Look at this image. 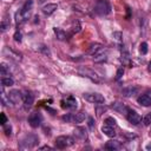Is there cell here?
I'll return each mask as SVG.
<instances>
[{"label": "cell", "mask_w": 151, "mask_h": 151, "mask_svg": "<svg viewBox=\"0 0 151 151\" xmlns=\"http://www.w3.org/2000/svg\"><path fill=\"white\" fill-rule=\"evenodd\" d=\"M39 143V137L37 134H27L19 142V149L20 150H27L32 149Z\"/></svg>", "instance_id": "obj_1"}, {"label": "cell", "mask_w": 151, "mask_h": 151, "mask_svg": "<svg viewBox=\"0 0 151 151\" xmlns=\"http://www.w3.org/2000/svg\"><path fill=\"white\" fill-rule=\"evenodd\" d=\"M94 12L99 15H107L111 12V5L107 0H97L94 4Z\"/></svg>", "instance_id": "obj_2"}, {"label": "cell", "mask_w": 151, "mask_h": 151, "mask_svg": "<svg viewBox=\"0 0 151 151\" xmlns=\"http://www.w3.org/2000/svg\"><path fill=\"white\" fill-rule=\"evenodd\" d=\"M77 72H78L79 76L85 77V78H88V79H91V80L94 81V83H99V81H100V77L98 76V73H96L93 70H91V68H88V67L80 66Z\"/></svg>", "instance_id": "obj_3"}, {"label": "cell", "mask_w": 151, "mask_h": 151, "mask_svg": "<svg viewBox=\"0 0 151 151\" xmlns=\"http://www.w3.org/2000/svg\"><path fill=\"white\" fill-rule=\"evenodd\" d=\"M86 118V113L85 112H78V113H67V114H64L61 117V119L66 123H76V124H79V123H83Z\"/></svg>", "instance_id": "obj_4"}, {"label": "cell", "mask_w": 151, "mask_h": 151, "mask_svg": "<svg viewBox=\"0 0 151 151\" xmlns=\"http://www.w3.org/2000/svg\"><path fill=\"white\" fill-rule=\"evenodd\" d=\"M55 147L58 149H65L68 146H72L74 144V138L71 136H59L55 138Z\"/></svg>", "instance_id": "obj_5"}, {"label": "cell", "mask_w": 151, "mask_h": 151, "mask_svg": "<svg viewBox=\"0 0 151 151\" xmlns=\"http://www.w3.org/2000/svg\"><path fill=\"white\" fill-rule=\"evenodd\" d=\"M83 97L85 100L93 103V104H103L105 101L104 96H101L100 93H97V92H86L83 94Z\"/></svg>", "instance_id": "obj_6"}, {"label": "cell", "mask_w": 151, "mask_h": 151, "mask_svg": "<svg viewBox=\"0 0 151 151\" xmlns=\"http://www.w3.org/2000/svg\"><path fill=\"white\" fill-rule=\"evenodd\" d=\"M7 98H8V101L14 104V105H18L21 103V100L24 99V94L21 93V91L19 90H11L8 93H7Z\"/></svg>", "instance_id": "obj_7"}, {"label": "cell", "mask_w": 151, "mask_h": 151, "mask_svg": "<svg viewBox=\"0 0 151 151\" xmlns=\"http://www.w3.org/2000/svg\"><path fill=\"white\" fill-rule=\"evenodd\" d=\"M28 124L33 129H37L38 126H40L41 122H42V116L40 112H32L29 116H28Z\"/></svg>", "instance_id": "obj_8"}, {"label": "cell", "mask_w": 151, "mask_h": 151, "mask_svg": "<svg viewBox=\"0 0 151 151\" xmlns=\"http://www.w3.org/2000/svg\"><path fill=\"white\" fill-rule=\"evenodd\" d=\"M32 7H33V1L32 0H26L25 4L22 5V7L20 8V14L22 15V18L25 19V21L29 18V13L32 11Z\"/></svg>", "instance_id": "obj_9"}, {"label": "cell", "mask_w": 151, "mask_h": 151, "mask_svg": "<svg viewBox=\"0 0 151 151\" xmlns=\"http://www.w3.org/2000/svg\"><path fill=\"white\" fill-rule=\"evenodd\" d=\"M61 104H63V107H66L70 110H76L78 107V101L73 96L66 97V99L61 100Z\"/></svg>", "instance_id": "obj_10"}, {"label": "cell", "mask_w": 151, "mask_h": 151, "mask_svg": "<svg viewBox=\"0 0 151 151\" xmlns=\"http://www.w3.org/2000/svg\"><path fill=\"white\" fill-rule=\"evenodd\" d=\"M126 119L132 124V125H138L142 122V117L133 110H129L126 113Z\"/></svg>", "instance_id": "obj_11"}, {"label": "cell", "mask_w": 151, "mask_h": 151, "mask_svg": "<svg viewBox=\"0 0 151 151\" xmlns=\"http://www.w3.org/2000/svg\"><path fill=\"white\" fill-rule=\"evenodd\" d=\"M104 45H101V44H98V42H94V44H92L90 47H88V50H87V54H90V55H97V54H100V53H103L104 52Z\"/></svg>", "instance_id": "obj_12"}, {"label": "cell", "mask_w": 151, "mask_h": 151, "mask_svg": "<svg viewBox=\"0 0 151 151\" xmlns=\"http://www.w3.org/2000/svg\"><path fill=\"white\" fill-rule=\"evenodd\" d=\"M104 147L106 150H110V151H114V150H119L122 147V144L119 140H116V139H110L109 142L105 143Z\"/></svg>", "instance_id": "obj_13"}, {"label": "cell", "mask_w": 151, "mask_h": 151, "mask_svg": "<svg viewBox=\"0 0 151 151\" xmlns=\"http://www.w3.org/2000/svg\"><path fill=\"white\" fill-rule=\"evenodd\" d=\"M22 101H24V107H25L26 110H28V109L33 105V103H34V96H33L31 92H26V93L24 94Z\"/></svg>", "instance_id": "obj_14"}, {"label": "cell", "mask_w": 151, "mask_h": 151, "mask_svg": "<svg viewBox=\"0 0 151 151\" xmlns=\"http://www.w3.org/2000/svg\"><path fill=\"white\" fill-rule=\"evenodd\" d=\"M111 109H113L114 111H117V112H119V113H124V114H126L127 111L130 110L127 106H125V105H124L123 103H120V101H114V103H112Z\"/></svg>", "instance_id": "obj_15"}, {"label": "cell", "mask_w": 151, "mask_h": 151, "mask_svg": "<svg viewBox=\"0 0 151 151\" xmlns=\"http://www.w3.org/2000/svg\"><path fill=\"white\" fill-rule=\"evenodd\" d=\"M138 91H139L138 87H136V86H129V87H124V88L122 90V94H123L124 97L129 98V97H133L134 94H137Z\"/></svg>", "instance_id": "obj_16"}, {"label": "cell", "mask_w": 151, "mask_h": 151, "mask_svg": "<svg viewBox=\"0 0 151 151\" xmlns=\"http://www.w3.org/2000/svg\"><path fill=\"white\" fill-rule=\"evenodd\" d=\"M73 134L77 139H80V140H85L87 138V132L85 130V127H76L74 131H73Z\"/></svg>", "instance_id": "obj_17"}, {"label": "cell", "mask_w": 151, "mask_h": 151, "mask_svg": "<svg viewBox=\"0 0 151 151\" xmlns=\"http://www.w3.org/2000/svg\"><path fill=\"white\" fill-rule=\"evenodd\" d=\"M137 101L142 106H145V107L151 106V96H149V94H142V96H139L137 98Z\"/></svg>", "instance_id": "obj_18"}, {"label": "cell", "mask_w": 151, "mask_h": 151, "mask_svg": "<svg viewBox=\"0 0 151 151\" xmlns=\"http://www.w3.org/2000/svg\"><path fill=\"white\" fill-rule=\"evenodd\" d=\"M57 8H58V5H57V4H47V5L42 6L41 11H42V13H44L45 15H51Z\"/></svg>", "instance_id": "obj_19"}, {"label": "cell", "mask_w": 151, "mask_h": 151, "mask_svg": "<svg viewBox=\"0 0 151 151\" xmlns=\"http://www.w3.org/2000/svg\"><path fill=\"white\" fill-rule=\"evenodd\" d=\"M101 132L105 134V136H107V137H114L116 136V131H114V127H112V126H110V125H103L101 126Z\"/></svg>", "instance_id": "obj_20"}, {"label": "cell", "mask_w": 151, "mask_h": 151, "mask_svg": "<svg viewBox=\"0 0 151 151\" xmlns=\"http://www.w3.org/2000/svg\"><path fill=\"white\" fill-rule=\"evenodd\" d=\"M53 32H54V34H55V37H57V39L58 40H60V41H64V40H66V32L64 31V29H61V28H59V27H54L53 28Z\"/></svg>", "instance_id": "obj_21"}, {"label": "cell", "mask_w": 151, "mask_h": 151, "mask_svg": "<svg viewBox=\"0 0 151 151\" xmlns=\"http://www.w3.org/2000/svg\"><path fill=\"white\" fill-rule=\"evenodd\" d=\"M9 66L5 63H1L0 64V74L1 76H9Z\"/></svg>", "instance_id": "obj_22"}, {"label": "cell", "mask_w": 151, "mask_h": 151, "mask_svg": "<svg viewBox=\"0 0 151 151\" xmlns=\"http://www.w3.org/2000/svg\"><path fill=\"white\" fill-rule=\"evenodd\" d=\"M1 85L2 86H13L14 85V80L11 77H2L1 78Z\"/></svg>", "instance_id": "obj_23"}, {"label": "cell", "mask_w": 151, "mask_h": 151, "mask_svg": "<svg viewBox=\"0 0 151 151\" xmlns=\"http://www.w3.org/2000/svg\"><path fill=\"white\" fill-rule=\"evenodd\" d=\"M122 61L125 64V65H129L130 64V57H129V53L126 51L122 52Z\"/></svg>", "instance_id": "obj_24"}, {"label": "cell", "mask_w": 151, "mask_h": 151, "mask_svg": "<svg viewBox=\"0 0 151 151\" xmlns=\"http://www.w3.org/2000/svg\"><path fill=\"white\" fill-rule=\"evenodd\" d=\"M105 124H106V125H110V126H112V127H116V126H117L116 119L112 118V117H107V118L105 119Z\"/></svg>", "instance_id": "obj_25"}, {"label": "cell", "mask_w": 151, "mask_h": 151, "mask_svg": "<svg viewBox=\"0 0 151 151\" xmlns=\"http://www.w3.org/2000/svg\"><path fill=\"white\" fill-rule=\"evenodd\" d=\"M143 123H144L145 126H149V125L151 124V112H149V113H146V114L144 116V118H143Z\"/></svg>", "instance_id": "obj_26"}, {"label": "cell", "mask_w": 151, "mask_h": 151, "mask_svg": "<svg viewBox=\"0 0 151 151\" xmlns=\"http://www.w3.org/2000/svg\"><path fill=\"white\" fill-rule=\"evenodd\" d=\"M139 52L142 54H146L147 53V44L145 41H143L140 45H139Z\"/></svg>", "instance_id": "obj_27"}, {"label": "cell", "mask_w": 151, "mask_h": 151, "mask_svg": "<svg viewBox=\"0 0 151 151\" xmlns=\"http://www.w3.org/2000/svg\"><path fill=\"white\" fill-rule=\"evenodd\" d=\"M39 51L41 52V53H44V54H46V55H51V52H50V48L46 46V45H41L40 47H39Z\"/></svg>", "instance_id": "obj_28"}, {"label": "cell", "mask_w": 151, "mask_h": 151, "mask_svg": "<svg viewBox=\"0 0 151 151\" xmlns=\"http://www.w3.org/2000/svg\"><path fill=\"white\" fill-rule=\"evenodd\" d=\"M96 111H97V116H101V113L106 111V106H104L103 104H99V106L96 107Z\"/></svg>", "instance_id": "obj_29"}, {"label": "cell", "mask_w": 151, "mask_h": 151, "mask_svg": "<svg viewBox=\"0 0 151 151\" xmlns=\"http://www.w3.org/2000/svg\"><path fill=\"white\" fill-rule=\"evenodd\" d=\"M106 60V53H100V54H97L94 55V61H104Z\"/></svg>", "instance_id": "obj_30"}, {"label": "cell", "mask_w": 151, "mask_h": 151, "mask_svg": "<svg viewBox=\"0 0 151 151\" xmlns=\"http://www.w3.org/2000/svg\"><path fill=\"white\" fill-rule=\"evenodd\" d=\"M87 125H88V129H90L91 131L94 130L96 125H94V119H93L92 117H88V118H87Z\"/></svg>", "instance_id": "obj_31"}, {"label": "cell", "mask_w": 151, "mask_h": 151, "mask_svg": "<svg viewBox=\"0 0 151 151\" xmlns=\"http://www.w3.org/2000/svg\"><path fill=\"white\" fill-rule=\"evenodd\" d=\"M13 38H14V40H15L17 42H21V40H22V34H21V32H20V31H17V32L14 33Z\"/></svg>", "instance_id": "obj_32"}, {"label": "cell", "mask_w": 151, "mask_h": 151, "mask_svg": "<svg viewBox=\"0 0 151 151\" xmlns=\"http://www.w3.org/2000/svg\"><path fill=\"white\" fill-rule=\"evenodd\" d=\"M4 132H5V134L6 136H11L12 134V126L8 124V125H4Z\"/></svg>", "instance_id": "obj_33"}, {"label": "cell", "mask_w": 151, "mask_h": 151, "mask_svg": "<svg viewBox=\"0 0 151 151\" xmlns=\"http://www.w3.org/2000/svg\"><path fill=\"white\" fill-rule=\"evenodd\" d=\"M6 123H7V117H6V114H5L4 112H1V113H0V124L4 126Z\"/></svg>", "instance_id": "obj_34"}, {"label": "cell", "mask_w": 151, "mask_h": 151, "mask_svg": "<svg viewBox=\"0 0 151 151\" xmlns=\"http://www.w3.org/2000/svg\"><path fill=\"white\" fill-rule=\"evenodd\" d=\"M8 27H9V22H7L6 20H2L1 21V32H5Z\"/></svg>", "instance_id": "obj_35"}, {"label": "cell", "mask_w": 151, "mask_h": 151, "mask_svg": "<svg viewBox=\"0 0 151 151\" xmlns=\"http://www.w3.org/2000/svg\"><path fill=\"white\" fill-rule=\"evenodd\" d=\"M123 74H124V68L123 67H120V68H118L117 70V76H116V79H120L122 77H123Z\"/></svg>", "instance_id": "obj_36"}, {"label": "cell", "mask_w": 151, "mask_h": 151, "mask_svg": "<svg viewBox=\"0 0 151 151\" xmlns=\"http://www.w3.org/2000/svg\"><path fill=\"white\" fill-rule=\"evenodd\" d=\"M122 37H123V34H122L120 32H114V33H113V38H114L116 40H118V41L122 40Z\"/></svg>", "instance_id": "obj_37"}, {"label": "cell", "mask_w": 151, "mask_h": 151, "mask_svg": "<svg viewBox=\"0 0 151 151\" xmlns=\"http://www.w3.org/2000/svg\"><path fill=\"white\" fill-rule=\"evenodd\" d=\"M40 150H53V147H51V146H48V145H45V146H41Z\"/></svg>", "instance_id": "obj_38"}, {"label": "cell", "mask_w": 151, "mask_h": 151, "mask_svg": "<svg viewBox=\"0 0 151 151\" xmlns=\"http://www.w3.org/2000/svg\"><path fill=\"white\" fill-rule=\"evenodd\" d=\"M147 71L151 73V60L149 61V64H147Z\"/></svg>", "instance_id": "obj_39"}, {"label": "cell", "mask_w": 151, "mask_h": 151, "mask_svg": "<svg viewBox=\"0 0 151 151\" xmlns=\"http://www.w3.org/2000/svg\"><path fill=\"white\" fill-rule=\"evenodd\" d=\"M145 149H146V150H151V143H149V144L145 146Z\"/></svg>", "instance_id": "obj_40"}, {"label": "cell", "mask_w": 151, "mask_h": 151, "mask_svg": "<svg viewBox=\"0 0 151 151\" xmlns=\"http://www.w3.org/2000/svg\"><path fill=\"white\" fill-rule=\"evenodd\" d=\"M35 20H34V22H39V17L38 15H35V18H34Z\"/></svg>", "instance_id": "obj_41"}, {"label": "cell", "mask_w": 151, "mask_h": 151, "mask_svg": "<svg viewBox=\"0 0 151 151\" xmlns=\"http://www.w3.org/2000/svg\"><path fill=\"white\" fill-rule=\"evenodd\" d=\"M150 132H151V131H150Z\"/></svg>", "instance_id": "obj_42"}]
</instances>
